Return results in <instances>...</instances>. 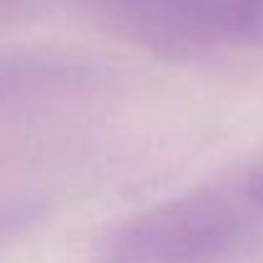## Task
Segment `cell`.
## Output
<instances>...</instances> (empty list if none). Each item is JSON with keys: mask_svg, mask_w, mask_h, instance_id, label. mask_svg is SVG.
Wrapping results in <instances>:
<instances>
[{"mask_svg": "<svg viewBox=\"0 0 263 263\" xmlns=\"http://www.w3.org/2000/svg\"><path fill=\"white\" fill-rule=\"evenodd\" d=\"M263 243V151L102 233L92 263H228Z\"/></svg>", "mask_w": 263, "mask_h": 263, "instance_id": "6da1fadb", "label": "cell"}, {"mask_svg": "<svg viewBox=\"0 0 263 263\" xmlns=\"http://www.w3.org/2000/svg\"><path fill=\"white\" fill-rule=\"evenodd\" d=\"M69 10L172 62L263 51V0H69Z\"/></svg>", "mask_w": 263, "mask_h": 263, "instance_id": "7a4b0ae2", "label": "cell"}, {"mask_svg": "<svg viewBox=\"0 0 263 263\" xmlns=\"http://www.w3.org/2000/svg\"><path fill=\"white\" fill-rule=\"evenodd\" d=\"M110 85V69L80 51L0 49V133L80 110L102 97Z\"/></svg>", "mask_w": 263, "mask_h": 263, "instance_id": "3957f363", "label": "cell"}, {"mask_svg": "<svg viewBox=\"0 0 263 263\" xmlns=\"http://www.w3.org/2000/svg\"><path fill=\"white\" fill-rule=\"evenodd\" d=\"M46 212L49 202L44 199L41 192L0 181V246L36 228L46 217Z\"/></svg>", "mask_w": 263, "mask_h": 263, "instance_id": "277c9868", "label": "cell"}, {"mask_svg": "<svg viewBox=\"0 0 263 263\" xmlns=\"http://www.w3.org/2000/svg\"><path fill=\"white\" fill-rule=\"evenodd\" d=\"M69 10V0H0V26L31 23Z\"/></svg>", "mask_w": 263, "mask_h": 263, "instance_id": "5b68a950", "label": "cell"}]
</instances>
